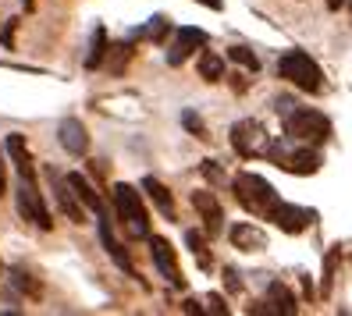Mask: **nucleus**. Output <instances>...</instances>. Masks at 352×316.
Segmentation results:
<instances>
[{
  "instance_id": "28",
  "label": "nucleus",
  "mask_w": 352,
  "mask_h": 316,
  "mask_svg": "<svg viewBox=\"0 0 352 316\" xmlns=\"http://www.w3.org/2000/svg\"><path fill=\"white\" fill-rule=\"evenodd\" d=\"M164 32H168V18H164V14H157L153 22H150V29H146V36L160 43V39H164Z\"/></svg>"
},
{
  "instance_id": "36",
  "label": "nucleus",
  "mask_w": 352,
  "mask_h": 316,
  "mask_svg": "<svg viewBox=\"0 0 352 316\" xmlns=\"http://www.w3.org/2000/svg\"><path fill=\"white\" fill-rule=\"evenodd\" d=\"M349 4V0H327V11H342Z\"/></svg>"
},
{
  "instance_id": "18",
  "label": "nucleus",
  "mask_w": 352,
  "mask_h": 316,
  "mask_svg": "<svg viewBox=\"0 0 352 316\" xmlns=\"http://www.w3.org/2000/svg\"><path fill=\"white\" fill-rule=\"evenodd\" d=\"M68 181H72V188H75V196H78V203L86 206V210H93V214H107V206H103V199H100V192L96 188L82 178L78 171H72L68 174Z\"/></svg>"
},
{
  "instance_id": "23",
  "label": "nucleus",
  "mask_w": 352,
  "mask_h": 316,
  "mask_svg": "<svg viewBox=\"0 0 352 316\" xmlns=\"http://www.w3.org/2000/svg\"><path fill=\"white\" fill-rule=\"evenodd\" d=\"M185 242H189V249L196 252V260L203 270H210V256H206V238L199 235V231H185Z\"/></svg>"
},
{
  "instance_id": "22",
  "label": "nucleus",
  "mask_w": 352,
  "mask_h": 316,
  "mask_svg": "<svg viewBox=\"0 0 352 316\" xmlns=\"http://www.w3.org/2000/svg\"><path fill=\"white\" fill-rule=\"evenodd\" d=\"M228 57H232L235 65H242L245 71H260V57L250 47H232V50H228Z\"/></svg>"
},
{
  "instance_id": "27",
  "label": "nucleus",
  "mask_w": 352,
  "mask_h": 316,
  "mask_svg": "<svg viewBox=\"0 0 352 316\" xmlns=\"http://www.w3.org/2000/svg\"><path fill=\"white\" fill-rule=\"evenodd\" d=\"M118 54H114V65H111V71H121L132 60V43H121V47H114Z\"/></svg>"
},
{
  "instance_id": "16",
  "label": "nucleus",
  "mask_w": 352,
  "mask_h": 316,
  "mask_svg": "<svg viewBox=\"0 0 352 316\" xmlns=\"http://www.w3.org/2000/svg\"><path fill=\"white\" fill-rule=\"evenodd\" d=\"M4 150H8V157L14 160V167H18V178H36V167H32V157H29L25 135L11 132V135H8V142H4Z\"/></svg>"
},
{
  "instance_id": "6",
  "label": "nucleus",
  "mask_w": 352,
  "mask_h": 316,
  "mask_svg": "<svg viewBox=\"0 0 352 316\" xmlns=\"http://www.w3.org/2000/svg\"><path fill=\"white\" fill-rule=\"evenodd\" d=\"M18 214H22V221H32L39 231H50L54 227L50 210L43 203V192H39L36 178H22V181H18Z\"/></svg>"
},
{
  "instance_id": "30",
  "label": "nucleus",
  "mask_w": 352,
  "mask_h": 316,
  "mask_svg": "<svg viewBox=\"0 0 352 316\" xmlns=\"http://www.w3.org/2000/svg\"><path fill=\"white\" fill-rule=\"evenodd\" d=\"M203 174L210 178V181H221V167H217L214 160H203Z\"/></svg>"
},
{
  "instance_id": "8",
  "label": "nucleus",
  "mask_w": 352,
  "mask_h": 316,
  "mask_svg": "<svg viewBox=\"0 0 352 316\" xmlns=\"http://www.w3.org/2000/svg\"><path fill=\"white\" fill-rule=\"evenodd\" d=\"M150 256H153V263H157V270H160V278H168L175 288H182V284H185L182 270H178V256H175V249H171V242H168V238L150 235Z\"/></svg>"
},
{
  "instance_id": "3",
  "label": "nucleus",
  "mask_w": 352,
  "mask_h": 316,
  "mask_svg": "<svg viewBox=\"0 0 352 316\" xmlns=\"http://www.w3.org/2000/svg\"><path fill=\"white\" fill-rule=\"evenodd\" d=\"M263 157H271V160L281 167V171L302 174V178L317 174L320 163H324L320 153H317V146H296V139H278V142H271Z\"/></svg>"
},
{
  "instance_id": "17",
  "label": "nucleus",
  "mask_w": 352,
  "mask_h": 316,
  "mask_svg": "<svg viewBox=\"0 0 352 316\" xmlns=\"http://www.w3.org/2000/svg\"><path fill=\"white\" fill-rule=\"evenodd\" d=\"M267 302H271V309H274L278 316H296V313H299L296 295L288 291L285 281H271V288H267Z\"/></svg>"
},
{
  "instance_id": "33",
  "label": "nucleus",
  "mask_w": 352,
  "mask_h": 316,
  "mask_svg": "<svg viewBox=\"0 0 352 316\" xmlns=\"http://www.w3.org/2000/svg\"><path fill=\"white\" fill-rule=\"evenodd\" d=\"M8 192V171H4V150H0V196Z\"/></svg>"
},
{
  "instance_id": "15",
  "label": "nucleus",
  "mask_w": 352,
  "mask_h": 316,
  "mask_svg": "<svg viewBox=\"0 0 352 316\" xmlns=\"http://www.w3.org/2000/svg\"><path fill=\"white\" fill-rule=\"evenodd\" d=\"M228 238H232V245L242 249V252H260V249H267V235H263L256 224H235L232 231H228Z\"/></svg>"
},
{
  "instance_id": "32",
  "label": "nucleus",
  "mask_w": 352,
  "mask_h": 316,
  "mask_svg": "<svg viewBox=\"0 0 352 316\" xmlns=\"http://www.w3.org/2000/svg\"><path fill=\"white\" fill-rule=\"evenodd\" d=\"M14 25H18V22H8V25H4V32H0V43H4V47H11V43H14Z\"/></svg>"
},
{
  "instance_id": "7",
  "label": "nucleus",
  "mask_w": 352,
  "mask_h": 316,
  "mask_svg": "<svg viewBox=\"0 0 352 316\" xmlns=\"http://www.w3.org/2000/svg\"><path fill=\"white\" fill-rule=\"evenodd\" d=\"M232 146H235L239 157H263L271 139H267L260 121H235L232 124Z\"/></svg>"
},
{
  "instance_id": "35",
  "label": "nucleus",
  "mask_w": 352,
  "mask_h": 316,
  "mask_svg": "<svg viewBox=\"0 0 352 316\" xmlns=\"http://www.w3.org/2000/svg\"><path fill=\"white\" fill-rule=\"evenodd\" d=\"M199 4H203V8H210V11H221V8H224V0H199Z\"/></svg>"
},
{
  "instance_id": "26",
  "label": "nucleus",
  "mask_w": 352,
  "mask_h": 316,
  "mask_svg": "<svg viewBox=\"0 0 352 316\" xmlns=\"http://www.w3.org/2000/svg\"><path fill=\"white\" fill-rule=\"evenodd\" d=\"M335 263H338V252L331 249L327 252V263H324V295L331 291V284H335Z\"/></svg>"
},
{
  "instance_id": "14",
  "label": "nucleus",
  "mask_w": 352,
  "mask_h": 316,
  "mask_svg": "<svg viewBox=\"0 0 352 316\" xmlns=\"http://www.w3.org/2000/svg\"><path fill=\"white\" fill-rule=\"evenodd\" d=\"M96 227H100V242H103V249H107V256L125 270V273H132L135 278V267H132V260H129V252H125V245H121L118 238H114V231H111V217L107 214H96Z\"/></svg>"
},
{
  "instance_id": "34",
  "label": "nucleus",
  "mask_w": 352,
  "mask_h": 316,
  "mask_svg": "<svg viewBox=\"0 0 352 316\" xmlns=\"http://www.w3.org/2000/svg\"><path fill=\"white\" fill-rule=\"evenodd\" d=\"M185 313H203V306L196 302V299H185V306H182Z\"/></svg>"
},
{
  "instance_id": "19",
  "label": "nucleus",
  "mask_w": 352,
  "mask_h": 316,
  "mask_svg": "<svg viewBox=\"0 0 352 316\" xmlns=\"http://www.w3.org/2000/svg\"><path fill=\"white\" fill-rule=\"evenodd\" d=\"M142 192L153 199V206L160 210L164 217L175 221V199H171V192H168V185H160L157 178H142Z\"/></svg>"
},
{
  "instance_id": "20",
  "label": "nucleus",
  "mask_w": 352,
  "mask_h": 316,
  "mask_svg": "<svg viewBox=\"0 0 352 316\" xmlns=\"http://www.w3.org/2000/svg\"><path fill=\"white\" fill-rule=\"evenodd\" d=\"M199 78H203V82H221V78H224V57L203 50V54H199Z\"/></svg>"
},
{
  "instance_id": "12",
  "label": "nucleus",
  "mask_w": 352,
  "mask_h": 316,
  "mask_svg": "<svg viewBox=\"0 0 352 316\" xmlns=\"http://www.w3.org/2000/svg\"><path fill=\"white\" fill-rule=\"evenodd\" d=\"M192 206H196V214L203 217V227H206V235H221V227H224V210L217 203L214 192H206V188H199V192H192Z\"/></svg>"
},
{
  "instance_id": "24",
  "label": "nucleus",
  "mask_w": 352,
  "mask_h": 316,
  "mask_svg": "<svg viewBox=\"0 0 352 316\" xmlns=\"http://www.w3.org/2000/svg\"><path fill=\"white\" fill-rule=\"evenodd\" d=\"M182 124H185V128H189L196 139H210V135H206V124H203V117H199L196 111H182Z\"/></svg>"
},
{
  "instance_id": "13",
  "label": "nucleus",
  "mask_w": 352,
  "mask_h": 316,
  "mask_svg": "<svg viewBox=\"0 0 352 316\" xmlns=\"http://www.w3.org/2000/svg\"><path fill=\"white\" fill-rule=\"evenodd\" d=\"M47 174H50V181H54V196H57V206L65 210V217H68L72 224H82V203H78V196H75L68 174H57L54 167H50Z\"/></svg>"
},
{
  "instance_id": "5",
  "label": "nucleus",
  "mask_w": 352,
  "mask_h": 316,
  "mask_svg": "<svg viewBox=\"0 0 352 316\" xmlns=\"http://www.w3.org/2000/svg\"><path fill=\"white\" fill-rule=\"evenodd\" d=\"M114 210H118L121 224H125L135 238H150V214H146V203H142L139 188L118 181L114 185Z\"/></svg>"
},
{
  "instance_id": "31",
  "label": "nucleus",
  "mask_w": 352,
  "mask_h": 316,
  "mask_svg": "<svg viewBox=\"0 0 352 316\" xmlns=\"http://www.w3.org/2000/svg\"><path fill=\"white\" fill-rule=\"evenodd\" d=\"M224 278H228V281H224V284H228V291H239V288H242V281H239V273H235L232 267L224 270Z\"/></svg>"
},
{
  "instance_id": "10",
  "label": "nucleus",
  "mask_w": 352,
  "mask_h": 316,
  "mask_svg": "<svg viewBox=\"0 0 352 316\" xmlns=\"http://www.w3.org/2000/svg\"><path fill=\"white\" fill-rule=\"evenodd\" d=\"M267 221H274L285 235H299V231H306L309 227V221H314V210H302V206H296V203H278L274 210H271V217Z\"/></svg>"
},
{
  "instance_id": "1",
  "label": "nucleus",
  "mask_w": 352,
  "mask_h": 316,
  "mask_svg": "<svg viewBox=\"0 0 352 316\" xmlns=\"http://www.w3.org/2000/svg\"><path fill=\"white\" fill-rule=\"evenodd\" d=\"M278 114L285 121V135L296 139V142H306V146H324L327 135H331V121L314 111V107H296L288 100H278Z\"/></svg>"
},
{
  "instance_id": "21",
  "label": "nucleus",
  "mask_w": 352,
  "mask_h": 316,
  "mask_svg": "<svg viewBox=\"0 0 352 316\" xmlns=\"http://www.w3.org/2000/svg\"><path fill=\"white\" fill-rule=\"evenodd\" d=\"M103 57H107V29L96 25V32H93V39H89L86 68H89V71H93V68H100V65H103Z\"/></svg>"
},
{
  "instance_id": "29",
  "label": "nucleus",
  "mask_w": 352,
  "mask_h": 316,
  "mask_svg": "<svg viewBox=\"0 0 352 316\" xmlns=\"http://www.w3.org/2000/svg\"><path fill=\"white\" fill-rule=\"evenodd\" d=\"M206 309H210V313H228V306H224V299H221V295H206Z\"/></svg>"
},
{
  "instance_id": "2",
  "label": "nucleus",
  "mask_w": 352,
  "mask_h": 316,
  "mask_svg": "<svg viewBox=\"0 0 352 316\" xmlns=\"http://www.w3.org/2000/svg\"><path fill=\"white\" fill-rule=\"evenodd\" d=\"M232 188H235L239 206H242V210H250V214H256V217H271V210L281 203L278 188L267 181V178L253 174V171H239L235 181H232Z\"/></svg>"
},
{
  "instance_id": "25",
  "label": "nucleus",
  "mask_w": 352,
  "mask_h": 316,
  "mask_svg": "<svg viewBox=\"0 0 352 316\" xmlns=\"http://www.w3.org/2000/svg\"><path fill=\"white\" fill-rule=\"evenodd\" d=\"M11 281H14V288H22V291H29V295H39V284L29 278L25 270H18V267H11Z\"/></svg>"
},
{
  "instance_id": "4",
  "label": "nucleus",
  "mask_w": 352,
  "mask_h": 316,
  "mask_svg": "<svg viewBox=\"0 0 352 316\" xmlns=\"http://www.w3.org/2000/svg\"><path fill=\"white\" fill-rule=\"evenodd\" d=\"M278 75H281L285 82H292L296 89L309 93V96H317V93L324 89L320 65H317V60L309 57L306 50H288V54H281V60H278Z\"/></svg>"
},
{
  "instance_id": "9",
  "label": "nucleus",
  "mask_w": 352,
  "mask_h": 316,
  "mask_svg": "<svg viewBox=\"0 0 352 316\" xmlns=\"http://www.w3.org/2000/svg\"><path fill=\"white\" fill-rule=\"evenodd\" d=\"M206 47V32L203 29H196V25H185V29H178L175 32V43H171V50H168V65L171 68H178L182 60H189L196 50H203Z\"/></svg>"
},
{
  "instance_id": "11",
  "label": "nucleus",
  "mask_w": 352,
  "mask_h": 316,
  "mask_svg": "<svg viewBox=\"0 0 352 316\" xmlns=\"http://www.w3.org/2000/svg\"><path fill=\"white\" fill-rule=\"evenodd\" d=\"M57 142L65 146L72 157H86L89 153V132H86V124H82L78 117H65L57 124Z\"/></svg>"
}]
</instances>
